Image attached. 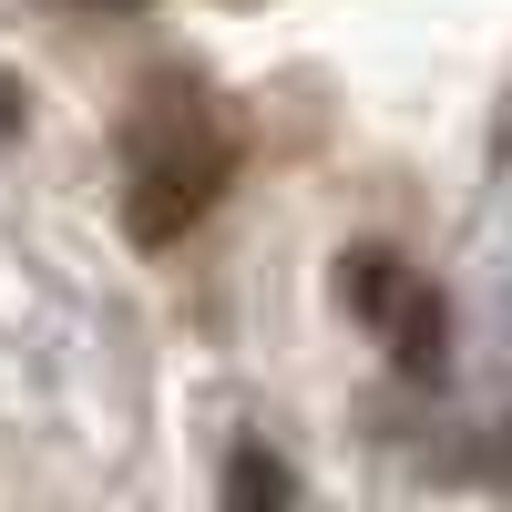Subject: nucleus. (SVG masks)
I'll return each mask as SVG.
<instances>
[{
	"instance_id": "obj_1",
	"label": "nucleus",
	"mask_w": 512,
	"mask_h": 512,
	"mask_svg": "<svg viewBox=\"0 0 512 512\" xmlns=\"http://www.w3.org/2000/svg\"><path fill=\"white\" fill-rule=\"evenodd\" d=\"M236 113L185 72H154L134 113H123V236L134 246H175L185 226L216 216V195L236 185Z\"/></svg>"
},
{
	"instance_id": "obj_2",
	"label": "nucleus",
	"mask_w": 512,
	"mask_h": 512,
	"mask_svg": "<svg viewBox=\"0 0 512 512\" xmlns=\"http://www.w3.org/2000/svg\"><path fill=\"white\" fill-rule=\"evenodd\" d=\"M379 338H390V359L410 369V379H441V349H451V308H441V287L431 277H400L390 297H379V318H369Z\"/></svg>"
},
{
	"instance_id": "obj_3",
	"label": "nucleus",
	"mask_w": 512,
	"mask_h": 512,
	"mask_svg": "<svg viewBox=\"0 0 512 512\" xmlns=\"http://www.w3.org/2000/svg\"><path fill=\"white\" fill-rule=\"evenodd\" d=\"M226 502H236V512H256V502H297V472H287L277 451H256V441H246V451L226 461Z\"/></svg>"
},
{
	"instance_id": "obj_4",
	"label": "nucleus",
	"mask_w": 512,
	"mask_h": 512,
	"mask_svg": "<svg viewBox=\"0 0 512 512\" xmlns=\"http://www.w3.org/2000/svg\"><path fill=\"white\" fill-rule=\"evenodd\" d=\"M21 113H31V93H21V82H0V134H21Z\"/></svg>"
},
{
	"instance_id": "obj_5",
	"label": "nucleus",
	"mask_w": 512,
	"mask_h": 512,
	"mask_svg": "<svg viewBox=\"0 0 512 512\" xmlns=\"http://www.w3.org/2000/svg\"><path fill=\"white\" fill-rule=\"evenodd\" d=\"M492 164L512 175V93H502V123H492Z\"/></svg>"
},
{
	"instance_id": "obj_6",
	"label": "nucleus",
	"mask_w": 512,
	"mask_h": 512,
	"mask_svg": "<svg viewBox=\"0 0 512 512\" xmlns=\"http://www.w3.org/2000/svg\"><path fill=\"white\" fill-rule=\"evenodd\" d=\"M492 472H502V482H512V420H502V441H492Z\"/></svg>"
},
{
	"instance_id": "obj_7",
	"label": "nucleus",
	"mask_w": 512,
	"mask_h": 512,
	"mask_svg": "<svg viewBox=\"0 0 512 512\" xmlns=\"http://www.w3.org/2000/svg\"><path fill=\"white\" fill-rule=\"evenodd\" d=\"M72 11H144V0H72Z\"/></svg>"
}]
</instances>
